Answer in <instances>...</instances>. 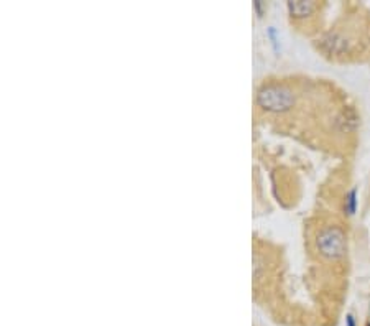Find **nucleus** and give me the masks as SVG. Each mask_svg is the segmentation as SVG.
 <instances>
[{
  "label": "nucleus",
  "instance_id": "obj_1",
  "mask_svg": "<svg viewBox=\"0 0 370 326\" xmlns=\"http://www.w3.org/2000/svg\"><path fill=\"white\" fill-rule=\"evenodd\" d=\"M257 102H258V106L267 110L283 112V110H288L293 106L295 98H293V93L290 89L280 87V86H268V87H263L258 91Z\"/></svg>",
  "mask_w": 370,
  "mask_h": 326
},
{
  "label": "nucleus",
  "instance_id": "obj_2",
  "mask_svg": "<svg viewBox=\"0 0 370 326\" xmlns=\"http://www.w3.org/2000/svg\"><path fill=\"white\" fill-rule=\"evenodd\" d=\"M318 249L327 259H339L346 254L347 239L339 227H327L318 235Z\"/></svg>",
  "mask_w": 370,
  "mask_h": 326
},
{
  "label": "nucleus",
  "instance_id": "obj_3",
  "mask_svg": "<svg viewBox=\"0 0 370 326\" xmlns=\"http://www.w3.org/2000/svg\"><path fill=\"white\" fill-rule=\"evenodd\" d=\"M288 10L295 17H306L314 10V4L311 2H288Z\"/></svg>",
  "mask_w": 370,
  "mask_h": 326
},
{
  "label": "nucleus",
  "instance_id": "obj_4",
  "mask_svg": "<svg viewBox=\"0 0 370 326\" xmlns=\"http://www.w3.org/2000/svg\"><path fill=\"white\" fill-rule=\"evenodd\" d=\"M355 206H357V191L351 190L349 195L346 196V211L347 214H354L355 213Z\"/></svg>",
  "mask_w": 370,
  "mask_h": 326
},
{
  "label": "nucleus",
  "instance_id": "obj_5",
  "mask_svg": "<svg viewBox=\"0 0 370 326\" xmlns=\"http://www.w3.org/2000/svg\"><path fill=\"white\" fill-rule=\"evenodd\" d=\"M347 326H355V320H354V316L352 315H347Z\"/></svg>",
  "mask_w": 370,
  "mask_h": 326
}]
</instances>
